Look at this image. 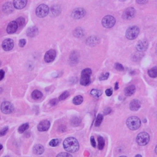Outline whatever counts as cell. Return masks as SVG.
Returning <instances> with one entry per match:
<instances>
[{
  "label": "cell",
  "mask_w": 157,
  "mask_h": 157,
  "mask_svg": "<svg viewBox=\"0 0 157 157\" xmlns=\"http://www.w3.org/2000/svg\"><path fill=\"white\" fill-rule=\"evenodd\" d=\"M63 147L67 152L70 153H74L79 150V144L76 138L73 137H70L64 141Z\"/></svg>",
  "instance_id": "cell-1"
},
{
  "label": "cell",
  "mask_w": 157,
  "mask_h": 157,
  "mask_svg": "<svg viewBox=\"0 0 157 157\" xmlns=\"http://www.w3.org/2000/svg\"><path fill=\"white\" fill-rule=\"evenodd\" d=\"M141 122L140 119L136 116L130 117L127 120V125L128 128L133 131L138 130L141 127Z\"/></svg>",
  "instance_id": "cell-2"
},
{
  "label": "cell",
  "mask_w": 157,
  "mask_h": 157,
  "mask_svg": "<svg viewBox=\"0 0 157 157\" xmlns=\"http://www.w3.org/2000/svg\"><path fill=\"white\" fill-rule=\"evenodd\" d=\"M92 71L90 68L84 69L81 73V77L80 80V83L83 86H87L91 83L90 76L91 75Z\"/></svg>",
  "instance_id": "cell-3"
},
{
  "label": "cell",
  "mask_w": 157,
  "mask_h": 157,
  "mask_svg": "<svg viewBox=\"0 0 157 157\" xmlns=\"http://www.w3.org/2000/svg\"><path fill=\"white\" fill-rule=\"evenodd\" d=\"M139 31V28L137 26L130 27L127 29L125 33V36L129 40H133L138 36Z\"/></svg>",
  "instance_id": "cell-4"
},
{
  "label": "cell",
  "mask_w": 157,
  "mask_h": 157,
  "mask_svg": "<svg viewBox=\"0 0 157 157\" xmlns=\"http://www.w3.org/2000/svg\"><path fill=\"white\" fill-rule=\"evenodd\" d=\"M150 141L149 134L146 132H141L136 137V142L141 146L147 145Z\"/></svg>",
  "instance_id": "cell-5"
},
{
  "label": "cell",
  "mask_w": 157,
  "mask_h": 157,
  "mask_svg": "<svg viewBox=\"0 0 157 157\" xmlns=\"http://www.w3.org/2000/svg\"><path fill=\"white\" fill-rule=\"evenodd\" d=\"M102 25L106 28H111L116 24V19L112 16H106L102 19Z\"/></svg>",
  "instance_id": "cell-6"
},
{
  "label": "cell",
  "mask_w": 157,
  "mask_h": 157,
  "mask_svg": "<svg viewBox=\"0 0 157 157\" xmlns=\"http://www.w3.org/2000/svg\"><path fill=\"white\" fill-rule=\"evenodd\" d=\"M49 12V8L48 6L44 4L39 5L36 10V14L39 18H44L46 17Z\"/></svg>",
  "instance_id": "cell-7"
},
{
  "label": "cell",
  "mask_w": 157,
  "mask_h": 157,
  "mask_svg": "<svg viewBox=\"0 0 157 157\" xmlns=\"http://www.w3.org/2000/svg\"><path fill=\"white\" fill-rule=\"evenodd\" d=\"M14 110L13 104L9 101L3 102L1 105V111L5 114H9Z\"/></svg>",
  "instance_id": "cell-8"
},
{
  "label": "cell",
  "mask_w": 157,
  "mask_h": 157,
  "mask_svg": "<svg viewBox=\"0 0 157 157\" xmlns=\"http://www.w3.org/2000/svg\"><path fill=\"white\" fill-rule=\"evenodd\" d=\"M136 14V11L133 8H128L123 12L122 18L126 20H130L133 19Z\"/></svg>",
  "instance_id": "cell-9"
},
{
  "label": "cell",
  "mask_w": 157,
  "mask_h": 157,
  "mask_svg": "<svg viewBox=\"0 0 157 157\" xmlns=\"http://www.w3.org/2000/svg\"><path fill=\"white\" fill-rule=\"evenodd\" d=\"M57 55V53L55 50L51 49L47 51L44 56V60L46 63H50L53 62Z\"/></svg>",
  "instance_id": "cell-10"
},
{
  "label": "cell",
  "mask_w": 157,
  "mask_h": 157,
  "mask_svg": "<svg viewBox=\"0 0 157 157\" xmlns=\"http://www.w3.org/2000/svg\"><path fill=\"white\" fill-rule=\"evenodd\" d=\"M85 14H86V12L83 8H78L73 11L71 13V16L75 19H80L84 17Z\"/></svg>",
  "instance_id": "cell-11"
},
{
  "label": "cell",
  "mask_w": 157,
  "mask_h": 157,
  "mask_svg": "<svg viewBox=\"0 0 157 157\" xmlns=\"http://www.w3.org/2000/svg\"><path fill=\"white\" fill-rule=\"evenodd\" d=\"M148 47V42L146 39H143L139 41L136 46V48L137 51L139 52H144Z\"/></svg>",
  "instance_id": "cell-12"
},
{
  "label": "cell",
  "mask_w": 157,
  "mask_h": 157,
  "mask_svg": "<svg viewBox=\"0 0 157 157\" xmlns=\"http://www.w3.org/2000/svg\"><path fill=\"white\" fill-rule=\"evenodd\" d=\"M14 41L11 39H6L4 40V41L2 43V47L3 50H5V51H9L12 50L14 47Z\"/></svg>",
  "instance_id": "cell-13"
},
{
  "label": "cell",
  "mask_w": 157,
  "mask_h": 157,
  "mask_svg": "<svg viewBox=\"0 0 157 157\" xmlns=\"http://www.w3.org/2000/svg\"><path fill=\"white\" fill-rule=\"evenodd\" d=\"M19 28L18 24L16 21H12L11 22L6 28V31L8 34H13L16 33Z\"/></svg>",
  "instance_id": "cell-14"
},
{
  "label": "cell",
  "mask_w": 157,
  "mask_h": 157,
  "mask_svg": "<svg viewBox=\"0 0 157 157\" xmlns=\"http://www.w3.org/2000/svg\"><path fill=\"white\" fill-rule=\"evenodd\" d=\"M50 126V123L48 120H43L41 122L37 125V130L39 131H47Z\"/></svg>",
  "instance_id": "cell-15"
},
{
  "label": "cell",
  "mask_w": 157,
  "mask_h": 157,
  "mask_svg": "<svg viewBox=\"0 0 157 157\" xmlns=\"http://www.w3.org/2000/svg\"><path fill=\"white\" fill-rule=\"evenodd\" d=\"M141 106V103L138 99L133 100L130 104V109L132 111H137Z\"/></svg>",
  "instance_id": "cell-16"
},
{
  "label": "cell",
  "mask_w": 157,
  "mask_h": 157,
  "mask_svg": "<svg viewBox=\"0 0 157 157\" xmlns=\"http://www.w3.org/2000/svg\"><path fill=\"white\" fill-rule=\"evenodd\" d=\"M28 0H14L13 5L15 8L22 9L25 7L27 4Z\"/></svg>",
  "instance_id": "cell-17"
},
{
  "label": "cell",
  "mask_w": 157,
  "mask_h": 157,
  "mask_svg": "<svg viewBox=\"0 0 157 157\" xmlns=\"http://www.w3.org/2000/svg\"><path fill=\"white\" fill-rule=\"evenodd\" d=\"M14 5L10 2H8L3 6L2 10L6 14H9L14 11Z\"/></svg>",
  "instance_id": "cell-18"
},
{
  "label": "cell",
  "mask_w": 157,
  "mask_h": 157,
  "mask_svg": "<svg viewBox=\"0 0 157 157\" xmlns=\"http://www.w3.org/2000/svg\"><path fill=\"white\" fill-rule=\"evenodd\" d=\"M27 36L30 37H35L38 34V28L35 26L29 27L27 30Z\"/></svg>",
  "instance_id": "cell-19"
},
{
  "label": "cell",
  "mask_w": 157,
  "mask_h": 157,
  "mask_svg": "<svg viewBox=\"0 0 157 157\" xmlns=\"http://www.w3.org/2000/svg\"><path fill=\"white\" fill-rule=\"evenodd\" d=\"M136 91V87L133 85H129L125 89V94L127 96H130L133 95Z\"/></svg>",
  "instance_id": "cell-20"
},
{
  "label": "cell",
  "mask_w": 157,
  "mask_h": 157,
  "mask_svg": "<svg viewBox=\"0 0 157 157\" xmlns=\"http://www.w3.org/2000/svg\"><path fill=\"white\" fill-rule=\"evenodd\" d=\"M144 57V54L142 52L138 51L137 52H135L131 55V60L133 62H138L141 60V59Z\"/></svg>",
  "instance_id": "cell-21"
},
{
  "label": "cell",
  "mask_w": 157,
  "mask_h": 157,
  "mask_svg": "<svg viewBox=\"0 0 157 157\" xmlns=\"http://www.w3.org/2000/svg\"><path fill=\"white\" fill-rule=\"evenodd\" d=\"M44 152V148L42 145L37 144L33 147V152L36 155H41Z\"/></svg>",
  "instance_id": "cell-22"
},
{
  "label": "cell",
  "mask_w": 157,
  "mask_h": 157,
  "mask_svg": "<svg viewBox=\"0 0 157 157\" xmlns=\"http://www.w3.org/2000/svg\"><path fill=\"white\" fill-rule=\"evenodd\" d=\"M82 119L78 116H75L73 117L71 120V124L74 127H78L81 123Z\"/></svg>",
  "instance_id": "cell-23"
},
{
  "label": "cell",
  "mask_w": 157,
  "mask_h": 157,
  "mask_svg": "<svg viewBox=\"0 0 157 157\" xmlns=\"http://www.w3.org/2000/svg\"><path fill=\"white\" fill-rule=\"evenodd\" d=\"M43 96V95L42 93L39 91V90H34L32 92V94H31V97L34 100H37V99H39L41 98H42V97Z\"/></svg>",
  "instance_id": "cell-24"
},
{
  "label": "cell",
  "mask_w": 157,
  "mask_h": 157,
  "mask_svg": "<svg viewBox=\"0 0 157 157\" xmlns=\"http://www.w3.org/2000/svg\"><path fill=\"white\" fill-rule=\"evenodd\" d=\"M148 74L151 78L157 77V66H154L148 71Z\"/></svg>",
  "instance_id": "cell-25"
},
{
  "label": "cell",
  "mask_w": 157,
  "mask_h": 157,
  "mask_svg": "<svg viewBox=\"0 0 157 157\" xmlns=\"http://www.w3.org/2000/svg\"><path fill=\"white\" fill-rule=\"evenodd\" d=\"M73 34L75 37H82L84 35V30L81 28H77L73 31Z\"/></svg>",
  "instance_id": "cell-26"
},
{
  "label": "cell",
  "mask_w": 157,
  "mask_h": 157,
  "mask_svg": "<svg viewBox=\"0 0 157 157\" xmlns=\"http://www.w3.org/2000/svg\"><path fill=\"white\" fill-rule=\"evenodd\" d=\"M98 149L102 150L104 146H105V141H104V139L101 136H99L98 137Z\"/></svg>",
  "instance_id": "cell-27"
},
{
  "label": "cell",
  "mask_w": 157,
  "mask_h": 157,
  "mask_svg": "<svg viewBox=\"0 0 157 157\" xmlns=\"http://www.w3.org/2000/svg\"><path fill=\"white\" fill-rule=\"evenodd\" d=\"M60 13V9L58 6H54L51 8V14L54 16H57Z\"/></svg>",
  "instance_id": "cell-28"
},
{
  "label": "cell",
  "mask_w": 157,
  "mask_h": 157,
  "mask_svg": "<svg viewBox=\"0 0 157 157\" xmlns=\"http://www.w3.org/2000/svg\"><path fill=\"white\" fill-rule=\"evenodd\" d=\"M83 101H84L83 97L80 95H78L74 98L73 102V104H76V105H79V104H82Z\"/></svg>",
  "instance_id": "cell-29"
},
{
  "label": "cell",
  "mask_w": 157,
  "mask_h": 157,
  "mask_svg": "<svg viewBox=\"0 0 157 157\" xmlns=\"http://www.w3.org/2000/svg\"><path fill=\"white\" fill-rule=\"evenodd\" d=\"M29 128V124L28 123H24L23 125H22L18 129V131L19 133H23L25 131H27L28 130V128Z\"/></svg>",
  "instance_id": "cell-30"
},
{
  "label": "cell",
  "mask_w": 157,
  "mask_h": 157,
  "mask_svg": "<svg viewBox=\"0 0 157 157\" xmlns=\"http://www.w3.org/2000/svg\"><path fill=\"white\" fill-rule=\"evenodd\" d=\"M102 120H103V116L101 114H99L97 116V117H96V119L95 121V127H99L101 123L102 122Z\"/></svg>",
  "instance_id": "cell-31"
},
{
  "label": "cell",
  "mask_w": 157,
  "mask_h": 157,
  "mask_svg": "<svg viewBox=\"0 0 157 157\" xmlns=\"http://www.w3.org/2000/svg\"><path fill=\"white\" fill-rule=\"evenodd\" d=\"M102 92L101 90L97 89H93L90 91L91 95H92L94 97H99L102 95Z\"/></svg>",
  "instance_id": "cell-32"
},
{
  "label": "cell",
  "mask_w": 157,
  "mask_h": 157,
  "mask_svg": "<svg viewBox=\"0 0 157 157\" xmlns=\"http://www.w3.org/2000/svg\"><path fill=\"white\" fill-rule=\"evenodd\" d=\"M90 40L89 39H88V43L90 45L96 44L97 42H98V39L96 37H90Z\"/></svg>",
  "instance_id": "cell-33"
},
{
  "label": "cell",
  "mask_w": 157,
  "mask_h": 157,
  "mask_svg": "<svg viewBox=\"0 0 157 157\" xmlns=\"http://www.w3.org/2000/svg\"><path fill=\"white\" fill-rule=\"evenodd\" d=\"M60 141L59 139H52L50 142L49 145L51 147H56L60 144Z\"/></svg>",
  "instance_id": "cell-34"
},
{
  "label": "cell",
  "mask_w": 157,
  "mask_h": 157,
  "mask_svg": "<svg viewBox=\"0 0 157 157\" xmlns=\"http://www.w3.org/2000/svg\"><path fill=\"white\" fill-rule=\"evenodd\" d=\"M16 22H17V23L18 24V26L21 27H22L25 24V19L23 17H19L18 19H16Z\"/></svg>",
  "instance_id": "cell-35"
},
{
  "label": "cell",
  "mask_w": 157,
  "mask_h": 157,
  "mask_svg": "<svg viewBox=\"0 0 157 157\" xmlns=\"http://www.w3.org/2000/svg\"><path fill=\"white\" fill-rule=\"evenodd\" d=\"M70 96V93L68 91H65L63 92L60 96H59V101H62V100H65V99H66L68 96Z\"/></svg>",
  "instance_id": "cell-36"
},
{
  "label": "cell",
  "mask_w": 157,
  "mask_h": 157,
  "mask_svg": "<svg viewBox=\"0 0 157 157\" xmlns=\"http://www.w3.org/2000/svg\"><path fill=\"white\" fill-rule=\"evenodd\" d=\"M70 61L73 64H76L77 63V62L78 60V58H77V56L76 55V54H71L70 55Z\"/></svg>",
  "instance_id": "cell-37"
},
{
  "label": "cell",
  "mask_w": 157,
  "mask_h": 157,
  "mask_svg": "<svg viewBox=\"0 0 157 157\" xmlns=\"http://www.w3.org/2000/svg\"><path fill=\"white\" fill-rule=\"evenodd\" d=\"M8 130H9L8 127H5L3 128L0 130V136H5L8 131Z\"/></svg>",
  "instance_id": "cell-38"
},
{
  "label": "cell",
  "mask_w": 157,
  "mask_h": 157,
  "mask_svg": "<svg viewBox=\"0 0 157 157\" xmlns=\"http://www.w3.org/2000/svg\"><path fill=\"white\" fill-rule=\"evenodd\" d=\"M115 68L119 71H122L124 70V67L122 66V64L119 63H117L115 65Z\"/></svg>",
  "instance_id": "cell-39"
},
{
  "label": "cell",
  "mask_w": 157,
  "mask_h": 157,
  "mask_svg": "<svg viewBox=\"0 0 157 157\" xmlns=\"http://www.w3.org/2000/svg\"><path fill=\"white\" fill-rule=\"evenodd\" d=\"M109 76V73H106L105 74H103L101 76H100V77H99V79L100 80H106L108 79V78Z\"/></svg>",
  "instance_id": "cell-40"
},
{
  "label": "cell",
  "mask_w": 157,
  "mask_h": 157,
  "mask_svg": "<svg viewBox=\"0 0 157 157\" xmlns=\"http://www.w3.org/2000/svg\"><path fill=\"white\" fill-rule=\"evenodd\" d=\"M59 99H57V98L52 99V100H50V101L49 104H50V106H54L57 105V104H58V102H59Z\"/></svg>",
  "instance_id": "cell-41"
},
{
  "label": "cell",
  "mask_w": 157,
  "mask_h": 157,
  "mask_svg": "<svg viewBox=\"0 0 157 157\" xmlns=\"http://www.w3.org/2000/svg\"><path fill=\"white\" fill-rule=\"evenodd\" d=\"M57 157H60V156H62V157H66V156H69V157H71L72 156V155L71 154H69L68 153H59V155H57Z\"/></svg>",
  "instance_id": "cell-42"
},
{
  "label": "cell",
  "mask_w": 157,
  "mask_h": 157,
  "mask_svg": "<svg viewBox=\"0 0 157 157\" xmlns=\"http://www.w3.org/2000/svg\"><path fill=\"white\" fill-rule=\"evenodd\" d=\"M90 142H91V145L93 147H96V141L95 140V138L93 136H91V138H90Z\"/></svg>",
  "instance_id": "cell-43"
},
{
  "label": "cell",
  "mask_w": 157,
  "mask_h": 157,
  "mask_svg": "<svg viewBox=\"0 0 157 157\" xmlns=\"http://www.w3.org/2000/svg\"><path fill=\"white\" fill-rule=\"evenodd\" d=\"M26 44V41L25 39H20L19 43V45L20 47H23L25 46V45Z\"/></svg>",
  "instance_id": "cell-44"
},
{
  "label": "cell",
  "mask_w": 157,
  "mask_h": 157,
  "mask_svg": "<svg viewBox=\"0 0 157 157\" xmlns=\"http://www.w3.org/2000/svg\"><path fill=\"white\" fill-rule=\"evenodd\" d=\"M5 71L3 70H0V81L3 79V78L5 77Z\"/></svg>",
  "instance_id": "cell-45"
},
{
  "label": "cell",
  "mask_w": 157,
  "mask_h": 157,
  "mask_svg": "<svg viewBox=\"0 0 157 157\" xmlns=\"http://www.w3.org/2000/svg\"><path fill=\"white\" fill-rule=\"evenodd\" d=\"M112 90L111 89V88H109V89H107L106 90V91H105V93H106V95L108 96H111L112 95Z\"/></svg>",
  "instance_id": "cell-46"
},
{
  "label": "cell",
  "mask_w": 157,
  "mask_h": 157,
  "mask_svg": "<svg viewBox=\"0 0 157 157\" xmlns=\"http://www.w3.org/2000/svg\"><path fill=\"white\" fill-rule=\"evenodd\" d=\"M111 111H112L111 108H106V109H104V115H108V114H110L111 112Z\"/></svg>",
  "instance_id": "cell-47"
},
{
  "label": "cell",
  "mask_w": 157,
  "mask_h": 157,
  "mask_svg": "<svg viewBox=\"0 0 157 157\" xmlns=\"http://www.w3.org/2000/svg\"><path fill=\"white\" fill-rule=\"evenodd\" d=\"M59 131H60V132L63 133V132H65V131L66 130V128L64 125H62V126H60V127H59Z\"/></svg>",
  "instance_id": "cell-48"
},
{
  "label": "cell",
  "mask_w": 157,
  "mask_h": 157,
  "mask_svg": "<svg viewBox=\"0 0 157 157\" xmlns=\"http://www.w3.org/2000/svg\"><path fill=\"white\" fill-rule=\"evenodd\" d=\"M136 2L139 4H145L147 3V0H136Z\"/></svg>",
  "instance_id": "cell-49"
},
{
  "label": "cell",
  "mask_w": 157,
  "mask_h": 157,
  "mask_svg": "<svg viewBox=\"0 0 157 157\" xmlns=\"http://www.w3.org/2000/svg\"><path fill=\"white\" fill-rule=\"evenodd\" d=\"M119 89V83L118 82H116V85H115V90H117Z\"/></svg>",
  "instance_id": "cell-50"
},
{
  "label": "cell",
  "mask_w": 157,
  "mask_h": 157,
  "mask_svg": "<svg viewBox=\"0 0 157 157\" xmlns=\"http://www.w3.org/2000/svg\"><path fill=\"white\" fill-rule=\"evenodd\" d=\"M155 153H156V154L157 155V145H156V147H155Z\"/></svg>",
  "instance_id": "cell-51"
},
{
  "label": "cell",
  "mask_w": 157,
  "mask_h": 157,
  "mask_svg": "<svg viewBox=\"0 0 157 157\" xmlns=\"http://www.w3.org/2000/svg\"><path fill=\"white\" fill-rule=\"evenodd\" d=\"M2 148H3V145H2L1 144H0V151L2 150Z\"/></svg>",
  "instance_id": "cell-52"
},
{
  "label": "cell",
  "mask_w": 157,
  "mask_h": 157,
  "mask_svg": "<svg viewBox=\"0 0 157 157\" xmlns=\"http://www.w3.org/2000/svg\"><path fill=\"white\" fill-rule=\"evenodd\" d=\"M135 156H136V157H142V156L141 155H136Z\"/></svg>",
  "instance_id": "cell-53"
},
{
  "label": "cell",
  "mask_w": 157,
  "mask_h": 157,
  "mask_svg": "<svg viewBox=\"0 0 157 157\" xmlns=\"http://www.w3.org/2000/svg\"><path fill=\"white\" fill-rule=\"evenodd\" d=\"M155 52H156V54L157 55V44H156V48H155Z\"/></svg>",
  "instance_id": "cell-54"
},
{
  "label": "cell",
  "mask_w": 157,
  "mask_h": 157,
  "mask_svg": "<svg viewBox=\"0 0 157 157\" xmlns=\"http://www.w3.org/2000/svg\"><path fill=\"white\" fill-rule=\"evenodd\" d=\"M119 1H120V2H123L127 1V0H119Z\"/></svg>",
  "instance_id": "cell-55"
},
{
  "label": "cell",
  "mask_w": 157,
  "mask_h": 157,
  "mask_svg": "<svg viewBox=\"0 0 157 157\" xmlns=\"http://www.w3.org/2000/svg\"><path fill=\"white\" fill-rule=\"evenodd\" d=\"M1 65H2V62H0V66H1Z\"/></svg>",
  "instance_id": "cell-56"
}]
</instances>
